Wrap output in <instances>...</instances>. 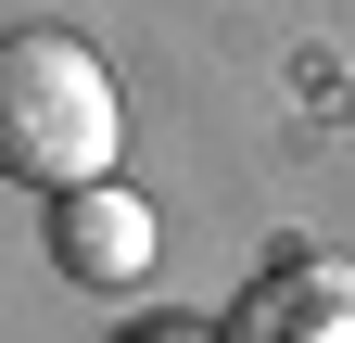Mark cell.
Wrapping results in <instances>:
<instances>
[{
	"mask_svg": "<svg viewBox=\"0 0 355 343\" xmlns=\"http://www.w3.org/2000/svg\"><path fill=\"white\" fill-rule=\"evenodd\" d=\"M140 343H216V331H203V318H153Z\"/></svg>",
	"mask_w": 355,
	"mask_h": 343,
	"instance_id": "277c9868",
	"label": "cell"
},
{
	"mask_svg": "<svg viewBox=\"0 0 355 343\" xmlns=\"http://www.w3.org/2000/svg\"><path fill=\"white\" fill-rule=\"evenodd\" d=\"M51 267L89 280V292H140L165 267V229H153V203L127 191V178H89V191L51 203Z\"/></svg>",
	"mask_w": 355,
	"mask_h": 343,
	"instance_id": "7a4b0ae2",
	"label": "cell"
},
{
	"mask_svg": "<svg viewBox=\"0 0 355 343\" xmlns=\"http://www.w3.org/2000/svg\"><path fill=\"white\" fill-rule=\"evenodd\" d=\"M216 343H355V267L343 254H279L229 318Z\"/></svg>",
	"mask_w": 355,
	"mask_h": 343,
	"instance_id": "3957f363",
	"label": "cell"
},
{
	"mask_svg": "<svg viewBox=\"0 0 355 343\" xmlns=\"http://www.w3.org/2000/svg\"><path fill=\"white\" fill-rule=\"evenodd\" d=\"M114 153H127L114 64L89 38H64V26H13L0 38V178L64 203L89 178H114Z\"/></svg>",
	"mask_w": 355,
	"mask_h": 343,
	"instance_id": "6da1fadb",
	"label": "cell"
}]
</instances>
